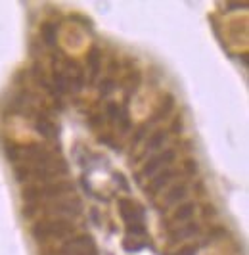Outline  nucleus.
<instances>
[{"instance_id": "obj_1", "label": "nucleus", "mask_w": 249, "mask_h": 255, "mask_svg": "<svg viewBox=\"0 0 249 255\" xmlns=\"http://www.w3.org/2000/svg\"><path fill=\"white\" fill-rule=\"evenodd\" d=\"M175 158H177V152H175V150H165V152L159 154V156L150 158V159L146 161V165L142 167V175L144 177H156V175L159 173L161 167L173 163Z\"/></svg>"}, {"instance_id": "obj_2", "label": "nucleus", "mask_w": 249, "mask_h": 255, "mask_svg": "<svg viewBox=\"0 0 249 255\" xmlns=\"http://www.w3.org/2000/svg\"><path fill=\"white\" fill-rule=\"evenodd\" d=\"M87 248H92V240L89 236H77V238H71V240H67L63 246H62V250H60V254L62 255H87Z\"/></svg>"}, {"instance_id": "obj_3", "label": "nucleus", "mask_w": 249, "mask_h": 255, "mask_svg": "<svg viewBox=\"0 0 249 255\" xmlns=\"http://www.w3.org/2000/svg\"><path fill=\"white\" fill-rule=\"evenodd\" d=\"M73 192V182H54V184H46L40 186V196L42 198H62L65 194Z\"/></svg>"}, {"instance_id": "obj_4", "label": "nucleus", "mask_w": 249, "mask_h": 255, "mask_svg": "<svg viewBox=\"0 0 249 255\" xmlns=\"http://www.w3.org/2000/svg\"><path fill=\"white\" fill-rule=\"evenodd\" d=\"M54 213H58V215H65V217H79L81 213H83V203L77 200H63L60 201V203H56L52 207Z\"/></svg>"}, {"instance_id": "obj_5", "label": "nucleus", "mask_w": 249, "mask_h": 255, "mask_svg": "<svg viewBox=\"0 0 249 255\" xmlns=\"http://www.w3.org/2000/svg\"><path fill=\"white\" fill-rule=\"evenodd\" d=\"M119 213H121V219H123L126 224L142 221V215H144V211L140 207H136L134 203H130V201H126V200L119 201Z\"/></svg>"}, {"instance_id": "obj_6", "label": "nucleus", "mask_w": 249, "mask_h": 255, "mask_svg": "<svg viewBox=\"0 0 249 255\" xmlns=\"http://www.w3.org/2000/svg\"><path fill=\"white\" fill-rule=\"evenodd\" d=\"M87 65H89V73H90V81L94 83L98 73L102 69V54H100V48L98 46H92L89 50L87 56Z\"/></svg>"}, {"instance_id": "obj_7", "label": "nucleus", "mask_w": 249, "mask_h": 255, "mask_svg": "<svg viewBox=\"0 0 249 255\" xmlns=\"http://www.w3.org/2000/svg\"><path fill=\"white\" fill-rule=\"evenodd\" d=\"M173 179H175V171H171V169H165L163 173H157V175L154 177V181L150 182V192H152V194H157V192L163 190Z\"/></svg>"}, {"instance_id": "obj_8", "label": "nucleus", "mask_w": 249, "mask_h": 255, "mask_svg": "<svg viewBox=\"0 0 249 255\" xmlns=\"http://www.w3.org/2000/svg\"><path fill=\"white\" fill-rule=\"evenodd\" d=\"M73 232V224L69 221H63V219H56L50 221V236L52 238H63Z\"/></svg>"}, {"instance_id": "obj_9", "label": "nucleus", "mask_w": 249, "mask_h": 255, "mask_svg": "<svg viewBox=\"0 0 249 255\" xmlns=\"http://www.w3.org/2000/svg\"><path fill=\"white\" fill-rule=\"evenodd\" d=\"M35 128L36 132L42 136V138H54L56 136V127H54V123L48 119V117H44V115H40V117H36L35 121Z\"/></svg>"}, {"instance_id": "obj_10", "label": "nucleus", "mask_w": 249, "mask_h": 255, "mask_svg": "<svg viewBox=\"0 0 249 255\" xmlns=\"http://www.w3.org/2000/svg\"><path fill=\"white\" fill-rule=\"evenodd\" d=\"M188 196V186L186 184H177L173 188H169V192L165 194V201L167 205H175L178 201H182Z\"/></svg>"}, {"instance_id": "obj_11", "label": "nucleus", "mask_w": 249, "mask_h": 255, "mask_svg": "<svg viewBox=\"0 0 249 255\" xmlns=\"http://www.w3.org/2000/svg\"><path fill=\"white\" fill-rule=\"evenodd\" d=\"M31 234L35 238L36 242H46L50 236V221H36L35 224L31 226Z\"/></svg>"}, {"instance_id": "obj_12", "label": "nucleus", "mask_w": 249, "mask_h": 255, "mask_svg": "<svg viewBox=\"0 0 249 255\" xmlns=\"http://www.w3.org/2000/svg\"><path fill=\"white\" fill-rule=\"evenodd\" d=\"M194 213H196V203H180L173 219L177 223H188L190 219H194Z\"/></svg>"}, {"instance_id": "obj_13", "label": "nucleus", "mask_w": 249, "mask_h": 255, "mask_svg": "<svg viewBox=\"0 0 249 255\" xmlns=\"http://www.w3.org/2000/svg\"><path fill=\"white\" fill-rule=\"evenodd\" d=\"M40 35H42V40H44V44H46V46H54V44H56V40H58V25L52 23V21L42 23V27H40Z\"/></svg>"}, {"instance_id": "obj_14", "label": "nucleus", "mask_w": 249, "mask_h": 255, "mask_svg": "<svg viewBox=\"0 0 249 255\" xmlns=\"http://www.w3.org/2000/svg\"><path fill=\"white\" fill-rule=\"evenodd\" d=\"M175 109V98L171 96V94H165L163 96V102H161V108H159V113L154 117V121H159V119H167L169 115H171V111Z\"/></svg>"}, {"instance_id": "obj_15", "label": "nucleus", "mask_w": 249, "mask_h": 255, "mask_svg": "<svg viewBox=\"0 0 249 255\" xmlns=\"http://www.w3.org/2000/svg\"><path fill=\"white\" fill-rule=\"evenodd\" d=\"M197 232H199V226H197L196 223H188L184 228L177 230V232H175V236L171 238V240H173V242H182V240H186V238L196 236Z\"/></svg>"}, {"instance_id": "obj_16", "label": "nucleus", "mask_w": 249, "mask_h": 255, "mask_svg": "<svg viewBox=\"0 0 249 255\" xmlns=\"http://www.w3.org/2000/svg\"><path fill=\"white\" fill-rule=\"evenodd\" d=\"M21 198H23L25 203H36V201L42 198L40 196V186H25L21 190Z\"/></svg>"}, {"instance_id": "obj_17", "label": "nucleus", "mask_w": 249, "mask_h": 255, "mask_svg": "<svg viewBox=\"0 0 249 255\" xmlns=\"http://www.w3.org/2000/svg\"><path fill=\"white\" fill-rule=\"evenodd\" d=\"M14 179L21 184H25L27 181H31L33 179V169L29 167V165H18L16 169H14Z\"/></svg>"}, {"instance_id": "obj_18", "label": "nucleus", "mask_w": 249, "mask_h": 255, "mask_svg": "<svg viewBox=\"0 0 249 255\" xmlns=\"http://www.w3.org/2000/svg\"><path fill=\"white\" fill-rule=\"evenodd\" d=\"M4 154H6V159L16 163L19 158H21V148L16 142H6L4 144Z\"/></svg>"}, {"instance_id": "obj_19", "label": "nucleus", "mask_w": 249, "mask_h": 255, "mask_svg": "<svg viewBox=\"0 0 249 255\" xmlns=\"http://www.w3.org/2000/svg\"><path fill=\"white\" fill-rule=\"evenodd\" d=\"M165 140H167V132L165 130H156L152 136H150V140H148V150L152 152V150H157L161 146L165 144Z\"/></svg>"}, {"instance_id": "obj_20", "label": "nucleus", "mask_w": 249, "mask_h": 255, "mask_svg": "<svg viewBox=\"0 0 249 255\" xmlns=\"http://www.w3.org/2000/svg\"><path fill=\"white\" fill-rule=\"evenodd\" d=\"M52 79H54V87H56V91L60 92V94H63V92L67 91V85H65V75H63V73L54 71Z\"/></svg>"}, {"instance_id": "obj_21", "label": "nucleus", "mask_w": 249, "mask_h": 255, "mask_svg": "<svg viewBox=\"0 0 249 255\" xmlns=\"http://www.w3.org/2000/svg\"><path fill=\"white\" fill-rule=\"evenodd\" d=\"M126 232L130 236H142L144 232H146V228H144V224H140V223H132V224L126 226Z\"/></svg>"}, {"instance_id": "obj_22", "label": "nucleus", "mask_w": 249, "mask_h": 255, "mask_svg": "<svg viewBox=\"0 0 249 255\" xmlns=\"http://www.w3.org/2000/svg\"><path fill=\"white\" fill-rule=\"evenodd\" d=\"M107 115H109V119H119V117H121V108H119V104L109 102V104H107Z\"/></svg>"}, {"instance_id": "obj_23", "label": "nucleus", "mask_w": 249, "mask_h": 255, "mask_svg": "<svg viewBox=\"0 0 249 255\" xmlns=\"http://www.w3.org/2000/svg\"><path fill=\"white\" fill-rule=\"evenodd\" d=\"M113 89H115V83H113L111 79H104V81L100 83V94H102V96H107Z\"/></svg>"}, {"instance_id": "obj_24", "label": "nucleus", "mask_w": 249, "mask_h": 255, "mask_svg": "<svg viewBox=\"0 0 249 255\" xmlns=\"http://www.w3.org/2000/svg\"><path fill=\"white\" fill-rule=\"evenodd\" d=\"M36 211H38V205H36V203H25V207H23V217L33 219L36 215Z\"/></svg>"}, {"instance_id": "obj_25", "label": "nucleus", "mask_w": 249, "mask_h": 255, "mask_svg": "<svg viewBox=\"0 0 249 255\" xmlns=\"http://www.w3.org/2000/svg\"><path fill=\"white\" fill-rule=\"evenodd\" d=\"M123 246H124V250H126V252H140V250L144 248L142 242H130V240H124Z\"/></svg>"}, {"instance_id": "obj_26", "label": "nucleus", "mask_w": 249, "mask_h": 255, "mask_svg": "<svg viewBox=\"0 0 249 255\" xmlns=\"http://www.w3.org/2000/svg\"><path fill=\"white\" fill-rule=\"evenodd\" d=\"M177 255H197V248L196 246H186V248L178 250Z\"/></svg>"}, {"instance_id": "obj_27", "label": "nucleus", "mask_w": 249, "mask_h": 255, "mask_svg": "<svg viewBox=\"0 0 249 255\" xmlns=\"http://www.w3.org/2000/svg\"><path fill=\"white\" fill-rule=\"evenodd\" d=\"M144 134H146V127H140L136 132H134V138H132V146L140 144V140L144 138Z\"/></svg>"}, {"instance_id": "obj_28", "label": "nucleus", "mask_w": 249, "mask_h": 255, "mask_svg": "<svg viewBox=\"0 0 249 255\" xmlns=\"http://www.w3.org/2000/svg\"><path fill=\"white\" fill-rule=\"evenodd\" d=\"M186 171H188V175H196V173H197V165H196V161L188 159V161H186Z\"/></svg>"}, {"instance_id": "obj_29", "label": "nucleus", "mask_w": 249, "mask_h": 255, "mask_svg": "<svg viewBox=\"0 0 249 255\" xmlns=\"http://www.w3.org/2000/svg\"><path fill=\"white\" fill-rule=\"evenodd\" d=\"M173 132H182V117H177L175 121H173Z\"/></svg>"}, {"instance_id": "obj_30", "label": "nucleus", "mask_w": 249, "mask_h": 255, "mask_svg": "<svg viewBox=\"0 0 249 255\" xmlns=\"http://www.w3.org/2000/svg\"><path fill=\"white\" fill-rule=\"evenodd\" d=\"M248 2H228V10H240V8H246Z\"/></svg>"}, {"instance_id": "obj_31", "label": "nucleus", "mask_w": 249, "mask_h": 255, "mask_svg": "<svg viewBox=\"0 0 249 255\" xmlns=\"http://www.w3.org/2000/svg\"><path fill=\"white\" fill-rule=\"evenodd\" d=\"M100 142H104V144L111 146L113 150H119V146H115V144H113V140H111V136H100Z\"/></svg>"}, {"instance_id": "obj_32", "label": "nucleus", "mask_w": 249, "mask_h": 255, "mask_svg": "<svg viewBox=\"0 0 249 255\" xmlns=\"http://www.w3.org/2000/svg\"><path fill=\"white\" fill-rule=\"evenodd\" d=\"M113 179H115V181L121 182V186H123L124 190H128V184H126V181H124V179L121 177V175H119V173H117V175H113Z\"/></svg>"}]
</instances>
